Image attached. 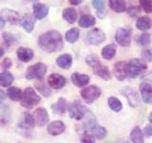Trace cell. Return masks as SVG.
<instances>
[{
  "mask_svg": "<svg viewBox=\"0 0 152 143\" xmlns=\"http://www.w3.org/2000/svg\"><path fill=\"white\" fill-rule=\"evenodd\" d=\"M38 46L43 52H59L64 48V41L61 33L55 30H50L39 36Z\"/></svg>",
  "mask_w": 152,
  "mask_h": 143,
  "instance_id": "6da1fadb",
  "label": "cell"
},
{
  "mask_svg": "<svg viewBox=\"0 0 152 143\" xmlns=\"http://www.w3.org/2000/svg\"><path fill=\"white\" fill-rule=\"evenodd\" d=\"M86 62L88 66H90L93 70L94 74H96L99 77L103 78L104 80H109L111 78V73L109 72V69L107 66L101 63L97 55L91 54L86 57Z\"/></svg>",
  "mask_w": 152,
  "mask_h": 143,
  "instance_id": "7a4b0ae2",
  "label": "cell"
},
{
  "mask_svg": "<svg viewBox=\"0 0 152 143\" xmlns=\"http://www.w3.org/2000/svg\"><path fill=\"white\" fill-rule=\"evenodd\" d=\"M41 101L40 95L35 92V90L31 87H27L23 92V97L21 99L20 105L26 109H31L34 105Z\"/></svg>",
  "mask_w": 152,
  "mask_h": 143,
  "instance_id": "3957f363",
  "label": "cell"
},
{
  "mask_svg": "<svg viewBox=\"0 0 152 143\" xmlns=\"http://www.w3.org/2000/svg\"><path fill=\"white\" fill-rule=\"evenodd\" d=\"M146 70V65L140 59H131L128 62H126V71L127 77L134 78L139 76L141 74H142Z\"/></svg>",
  "mask_w": 152,
  "mask_h": 143,
  "instance_id": "277c9868",
  "label": "cell"
},
{
  "mask_svg": "<svg viewBox=\"0 0 152 143\" xmlns=\"http://www.w3.org/2000/svg\"><path fill=\"white\" fill-rule=\"evenodd\" d=\"M48 71V67L46 64L42 62L33 64L30 67H28L26 71V79L32 80V79H42L44 77Z\"/></svg>",
  "mask_w": 152,
  "mask_h": 143,
  "instance_id": "5b68a950",
  "label": "cell"
},
{
  "mask_svg": "<svg viewBox=\"0 0 152 143\" xmlns=\"http://www.w3.org/2000/svg\"><path fill=\"white\" fill-rule=\"evenodd\" d=\"M81 97L84 99V101L88 104L93 103L97 98H99L102 94V90L96 85H91L88 87L84 88L81 91Z\"/></svg>",
  "mask_w": 152,
  "mask_h": 143,
  "instance_id": "8992f818",
  "label": "cell"
},
{
  "mask_svg": "<svg viewBox=\"0 0 152 143\" xmlns=\"http://www.w3.org/2000/svg\"><path fill=\"white\" fill-rule=\"evenodd\" d=\"M69 117L76 120H81L82 118L86 117L88 113V110L81 103L79 100H75L69 106Z\"/></svg>",
  "mask_w": 152,
  "mask_h": 143,
  "instance_id": "52a82bcc",
  "label": "cell"
},
{
  "mask_svg": "<svg viewBox=\"0 0 152 143\" xmlns=\"http://www.w3.org/2000/svg\"><path fill=\"white\" fill-rule=\"evenodd\" d=\"M131 29L126 27L118 28L115 33V40L122 47H128L131 43Z\"/></svg>",
  "mask_w": 152,
  "mask_h": 143,
  "instance_id": "ba28073f",
  "label": "cell"
},
{
  "mask_svg": "<svg viewBox=\"0 0 152 143\" xmlns=\"http://www.w3.org/2000/svg\"><path fill=\"white\" fill-rule=\"evenodd\" d=\"M121 93L126 98L128 105H130L132 108H136L140 105V97L134 89L126 87L121 91Z\"/></svg>",
  "mask_w": 152,
  "mask_h": 143,
  "instance_id": "9c48e42d",
  "label": "cell"
},
{
  "mask_svg": "<svg viewBox=\"0 0 152 143\" xmlns=\"http://www.w3.org/2000/svg\"><path fill=\"white\" fill-rule=\"evenodd\" d=\"M106 39V35L101 29L94 28L88 32L87 41L91 45H99Z\"/></svg>",
  "mask_w": 152,
  "mask_h": 143,
  "instance_id": "30bf717a",
  "label": "cell"
},
{
  "mask_svg": "<svg viewBox=\"0 0 152 143\" xmlns=\"http://www.w3.org/2000/svg\"><path fill=\"white\" fill-rule=\"evenodd\" d=\"M48 83H49L50 88L59 90V89H62L66 85V80L62 74L53 73L48 76Z\"/></svg>",
  "mask_w": 152,
  "mask_h": 143,
  "instance_id": "8fae6325",
  "label": "cell"
},
{
  "mask_svg": "<svg viewBox=\"0 0 152 143\" xmlns=\"http://www.w3.org/2000/svg\"><path fill=\"white\" fill-rule=\"evenodd\" d=\"M33 117H34L35 122L39 127H43L44 125H46V123H48L50 120L49 113L43 107H40L35 110L34 113H33Z\"/></svg>",
  "mask_w": 152,
  "mask_h": 143,
  "instance_id": "7c38bea8",
  "label": "cell"
},
{
  "mask_svg": "<svg viewBox=\"0 0 152 143\" xmlns=\"http://www.w3.org/2000/svg\"><path fill=\"white\" fill-rule=\"evenodd\" d=\"M139 88L142 101L147 104L152 103V85L146 81H144L140 84Z\"/></svg>",
  "mask_w": 152,
  "mask_h": 143,
  "instance_id": "4fadbf2b",
  "label": "cell"
},
{
  "mask_svg": "<svg viewBox=\"0 0 152 143\" xmlns=\"http://www.w3.org/2000/svg\"><path fill=\"white\" fill-rule=\"evenodd\" d=\"M0 17L4 18L6 21H9L11 24H17L21 20L19 13L11 9H2L0 12Z\"/></svg>",
  "mask_w": 152,
  "mask_h": 143,
  "instance_id": "5bb4252c",
  "label": "cell"
},
{
  "mask_svg": "<svg viewBox=\"0 0 152 143\" xmlns=\"http://www.w3.org/2000/svg\"><path fill=\"white\" fill-rule=\"evenodd\" d=\"M32 10L33 16L35 17V19H38V20H42L43 18H45L48 15V13H49V7L46 4L40 2H35L33 4Z\"/></svg>",
  "mask_w": 152,
  "mask_h": 143,
  "instance_id": "9a60e30c",
  "label": "cell"
},
{
  "mask_svg": "<svg viewBox=\"0 0 152 143\" xmlns=\"http://www.w3.org/2000/svg\"><path fill=\"white\" fill-rule=\"evenodd\" d=\"M66 130V125L63 121L61 120H55L52 121L51 123L49 124V126L47 128L48 133H50V136H59L61 133H63Z\"/></svg>",
  "mask_w": 152,
  "mask_h": 143,
  "instance_id": "2e32d148",
  "label": "cell"
},
{
  "mask_svg": "<svg viewBox=\"0 0 152 143\" xmlns=\"http://www.w3.org/2000/svg\"><path fill=\"white\" fill-rule=\"evenodd\" d=\"M126 66V62L118 61V62H116L115 65H114V67H113L114 76H115L119 81H123L127 77Z\"/></svg>",
  "mask_w": 152,
  "mask_h": 143,
  "instance_id": "e0dca14e",
  "label": "cell"
},
{
  "mask_svg": "<svg viewBox=\"0 0 152 143\" xmlns=\"http://www.w3.org/2000/svg\"><path fill=\"white\" fill-rule=\"evenodd\" d=\"M16 55H17V58L22 61V62H30L33 56H34V52L30 48H27V47H20L18 48L17 51H16Z\"/></svg>",
  "mask_w": 152,
  "mask_h": 143,
  "instance_id": "ac0fdd59",
  "label": "cell"
},
{
  "mask_svg": "<svg viewBox=\"0 0 152 143\" xmlns=\"http://www.w3.org/2000/svg\"><path fill=\"white\" fill-rule=\"evenodd\" d=\"M35 17L31 15V14H25L23 15V17L20 20V25L23 27V29L25 30L27 32H31L34 29L35 25Z\"/></svg>",
  "mask_w": 152,
  "mask_h": 143,
  "instance_id": "d6986e66",
  "label": "cell"
},
{
  "mask_svg": "<svg viewBox=\"0 0 152 143\" xmlns=\"http://www.w3.org/2000/svg\"><path fill=\"white\" fill-rule=\"evenodd\" d=\"M51 110L52 113L55 114H64L68 110V102H66V98L60 97L57 100V102L51 105Z\"/></svg>",
  "mask_w": 152,
  "mask_h": 143,
  "instance_id": "ffe728a7",
  "label": "cell"
},
{
  "mask_svg": "<svg viewBox=\"0 0 152 143\" xmlns=\"http://www.w3.org/2000/svg\"><path fill=\"white\" fill-rule=\"evenodd\" d=\"M71 82L77 87H85L89 82V76L85 74L74 73L71 74Z\"/></svg>",
  "mask_w": 152,
  "mask_h": 143,
  "instance_id": "44dd1931",
  "label": "cell"
},
{
  "mask_svg": "<svg viewBox=\"0 0 152 143\" xmlns=\"http://www.w3.org/2000/svg\"><path fill=\"white\" fill-rule=\"evenodd\" d=\"M56 64L58 65L59 68L61 69H69L71 64H72V56L69 54H64L61 55L60 56L57 57Z\"/></svg>",
  "mask_w": 152,
  "mask_h": 143,
  "instance_id": "7402d4cb",
  "label": "cell"
},
{
  "mask_svg": "<svg viewBox=\"0 0 152 143\" xmlns=\"http://www.w3.org/2000/svg\"><path fill=\"white\" fill-rule=\"evenodd\" d=\"M151 26H152V22H151V19L148 16H141L138 18L136 21L137 29L142 32H145L147 30H149Z\"/></svg>",
  "mask_w": 152,
  "mask_h": 143,
  "instance_id": "603a6c76",
  "label": "cell"
},
{
  "mask_svg": "<svg viewBox=\"0 0 152 143\" xmlns=\"http://www.w3.org/2000/svg\"><path fill=\"white\" fill-rule=\"evenodd\" d=\"M116 45L115 44H109V45H107L104 46L103 49H102V52H101V55L102 57H104V59L107 60H111L114 56L116 55Z\"/></svg>",
  "mask_w": 152,
  "mask_h": 143,
  "instance_id": "cb8c5ba5",
  "label": "cell"
},
{
  "mask_svg": "<svg viewBox=\"0 0 152 143\" xmlns=\"http://www.w3.org/2000/svg\"><path fill=\"white\" fill-rule=\"evenodd\" d=\"M79 26L82 28H89L95 25L96 19L91 14H83L79 19Z\"/></svg>",
  "mask_w": 152,
  "mask_h": 143,
  "instance_id": "d4e9b609",
  "label": "cell"
},
{
  "mask_svg": "<svg viewBox=\"0 0 152 143\" xmlns=\"http://www.w3.org/2000/svg\"><path fill=\"white\" fill-rule=\"evenodd\" d=\"M62 15L66 22H69V24H73L77 19V12L74 8H66L64 9Z\"/></svg>",
  "mask_w": 152,
  "mask_h": 143,
  "instance_id": "484cf974",
  "label": "cell"
},
{
  "mask_svg": "<svg viewBox=\"0 0 152 143\" xmlns=\"http://www.w3.org/2000/svg\"><path fill=\"white\" fill-rule=\"evenodd\" d=\"M7 97L12 100V101H19L22 99L23 97V92L21 89H19L17 87H10L7 90Z\"/></svg>",
  "mask_w": 152,
  "mask_h": 143,
  "instance_id": "4316f807",
  "label": "cell"
},
{
  "mask_svg": "<svg viewBox=\"0 0 152 143\" xmlns=\"http://www.w3.org/2000/svg\"><path fill=\"white\" fill-rule=\"evenodd\" d=\"M130 139L132 143H144V133L139 126H135L130 133Z\"/></svg>",
  "mask_w": 152,
  "mask_h": 143,
  "instance_id": "83f0119b",
  "label": "cell"
},
{
  "mask_svg": "<svg viewBox=\"0 0 152 143\" xmlns=\"http://www.w3.org/2000/svg\"><path fill=\"white\" fill-rule=\"evenodd\" d=\"M109 7L115 13H123L126 10V3L122 0H109Z\"/></svg>",
  "mask_w": 152,
  "mask_h": 143,
  "instance_id": "f1b7e54d",
  "label": "cell"
},
{
  "mask_svg": "<svg viewBox=\"0 0 152 143\" xmlns=\"http://www.w3.org/2000/svg\"><path fill=\"white\" fill-rule=\"evenodd\" d=\"M91 3H92V6L97 11L98 17L103 19L107 14L106 4H104V1H102V0H93Z\"/></svg>",
  "mask_w": 152,
  "mask_h": 143,
  "instance_id": "f546056e",
  "label": "cell"
},
{
  "mask_svg": "<svg viewBox=\"0 0 152 143\" xmlns=\"http://www.w3.org/2000/svg\"><path fill=\"white\" fill-rule=\"evenodd\" d=\"M13 75L8 71H4L0 74V85L2 87H9L13 82Z\"/></svg>",
  "mask_w": 152,
  "mask_h": 143,
  "instance_id": "4dcf8cb0",
  "label": "cell"
},
{
  "mask_svg": "<svg viewBox=\"0 0 152 143\" xmlns=\"http://www.w3.org/2000/svg\"><path fill=\"white\" fill-rule=\"evenodd\" d=\"M79 36H80V32L77 28H71L66 32V40L69 43H71V44H73V43L77 41Z\"/></svg>",
  "mask_w": 152,
  "mask_h": 143,
  "instance_id": "1f68e13d",
  "label": "cell"
},
{
  "mask_svg": "<svg viewBox=\"0 0 152 143\" xmlns=\"http://www.w3.org/2000/svg\"><path fill=\"white\" fill-rule=\"evenodd\" d=\"M35 123L36 122H35V119L33 117V116H31V114L28 113H25V114H24V118H23V125H20V127L24 126V129L31 130V129L34 128Z\"/></svg>",
  "mask_w": 152,
  "mask_h": 143,
  "instance_id": "d6a6232c",
  "label": "cell"
},
{
  "mask_svg": "<svg viewBox=\"0 0 152 143\" xmlns=\"http://www.w3.org/2000/svg\"><path fill=\"white\" fill-rule=\"evenodd\" d=\"M107 104H108L109 108H110L112 111L116 112V113L122 111V109H123V104H122V102L117 97H108V99H107Z\"/></svg>",
  "mask_w": 152,
  "mask_h": 143,
  "instance_id": "836d02e7",
  "label": "cell"
},
{
  "mask_svg": "<svg viewBox=\"0 0 152 143\" xmlns=\"http://www.w3.org/2000/svg\"><path fill=\"white\" fill-rule=\"evenodd\" d=\"M2 36H3V40H4L5 44H6L7 47H11L12 45L17 43L18 38L14 35H12V33H11V32H4L2 33Z\"/></svg>",
  "mask_w": 152,
  "mask_h": 143,
  "instance_id": "e575fe53",
  "label": "cell"
},
{
  "mask_svg": "<svg viewBox=\"0 0 152 143\" xmlns=\"http://www.w3.org/2000/svg\"><path fill=\"white\" fill-rule=\"evenodd\" d=\"M150 41H151V37L150 35L148 32H144L142 35L136 38V42L138 45L142 46V47H145V46H148L150 44Z\"/></svg>",
  "mask_w": 152,
  "mask_h": 143,
  "instance_id": "d590c367",
  "label": "cell"
},
{
  "mask_svg": "<svg viewBox=\"0 0 152 143\" xmlns=\"http://www.w3.org/2000/svg\"><path fill=\"white\" fill-rule=\"evenodd\" d=\"M35 87L38 91V93H40L42 95H44L45 97H49L51 94L50 90L47 87V86L45 85V83H43V82H36Z\"/></svg>",
  "mask_w": 152,
  "mask_h": 143,
  "instance_id": "8d00e7d4",
  "label": "cell"
},
{
  "mask_svg": "<svg viewBox=\"0 0 152 143\" xmlns=\"http://www.w3.org/2000/svg\"><path fill=\"white\" fill-rule=\"evenodd\" d=\"M140 5L142 9L147 13H152V1L151 0H141Z\"/></svg>",
  "mask_w": 152,
  "mask_h": 143,
  "instance_id": "74e56055",
  "label": "cell"
},
{
  "mask_svg": "<svg viewBox=\"0 0 152 143\" xmlns=\"http://www.w3.org/2000/svg\"><path fill=\"white\" fill-rule=\"evenodd\" d=\"M81 143H95V138L90 133L85 132L81 136Z\"/></svg>",
  "mask_w": 152,
  "mask_h": 143,
  "instance_id": "f35d334b",
  "label": "cell"
},
{
  "mask_svg": "<svg viewBox=\"0 0 152 143\" xmlns=\"http://www.w3.org/2000/svg\"><path fill=\"white\" fill-rule=\"evenodd\" d=\"M142 59L145 62H152V49H145L142 52Z\"/></svg>",
  "mask_w": 152,
  "mask_h": 143,
  "instance_id": "ab89813d",
  "label": "cell"
},
{
  "mask_svg": "<svg viewBox=\"0 0 152 143\" xmlns=\"http://www.w3.org/2000/svg\"><path fill=\"white\" fill-rule=\"evenodd\" d=\"M127 13L131 17H135L138 13H140V8L138 6H130L127 9Z\"/></svg>",
  "mask_w": 152,
  "mask_h": 143,
  "instance_id": "60d3db41",
  "label": "cell"
},
{
  "mask_svg": "<svg viewBox=\"0 0 152 143\" xmlns=\"http://www.w3.org/2000/svg\"><path fill=\"white\" fill-rule=\"evenodd\" d=\"M12 59L9 58V57H5V58L1 61V67L2 69L4 70H8L12 67Z\"/></svg>",
  "mask_w": 152,
  "mask_h": 143,
  "instance_id": "b9f144b4",
  "label": "cell"
},
{
  "mask_svg": "<svg viewBox=\"0 0 152 143\" xmlns=\"http://www.w3.org/2000/svg\"><path fill=\"white\" fill-rule=\"evenodd\" d=\"M144 133L145 136H152V125H150V124L146 125L144 129Z\"/></svg>",
  "mask_w": 152,
  "mask_h": 143,
  "instance_id": "7bdbcfd3",
  "label": "cell"
},
{
  "mask_svg": "<svg viewBox=\"0 0 152 143\" xmlns=\"http://www.w3.org/2000/svg\"><path fill=\"white\" fill-rule=\"evenodd\" d=\"M142 79L144 80H146V82L148 81V83H152V71L150 72V73L148 74H146L145 76H142Z\"/></svg>",
  "mask_w": 152,
  "mask_h": 143,
  "instance_id": "ee69618b",
  "label": "cell"
},
{
  "mask_svg": "<svg viewBox=\"0 0 152 143\" xmlns=\"http://www.w3.org/2000/svg\"><path fill=\"white\" fill-rule=\"evenodd\" d=\"M69 3L71 5H79L82 3V1L81 0H69Z\"/></svg>",
  "mask_w": 152,
  "mask_h": 143,
  "instance_id": "f6af8a7d",
  "label": "cell"
},
{
  "mask_svg": "<svg viewBox=\"0 0 152 143\" xmlns=\"http://www.w3.org/2000/svg\"><path fill=\"white\" fill-rule=\"evenodd\" d=\"M5 23H6V20H5L4 18L0 17V28L3 29V28H4V26H5Z\"/></svg>",
  "mask_w": 152,
  "mask_h": 143,
  "instance_id": "bcb514c9",
  "label": "cell"
},
{
  "mask_svg": "<svg viewBox=\"0 0 152 143\" xmlns=\"http://www.w3.org/2000/svg\"><path fill=\"white\" fill-rule=\"evenodd\" d=\"M148 120H149L150 123H152V112L149 114V116H148Z\"/></svg>",
  "mask_w": 152,
  "mask_h": 143,
  "instance_id": "7dc6e473",
  "label": "cell"
},
{
  "mask_svg": "<svg viewBox=\"0 0 152 143\" xmlns=\"http://www.w3.org/2000/svg\"><path fill=\"white\" fill-rule=\"evenodd\" d=\"M3 55H4V49L2 48L1 49V57H3Z\"/></svg>",
  "mask_w": 152,
  "mask_h": 143,
  "instance_id": "c3c4849f",
  "label": "cell"
},
{
  "mask_svg": "<svg viewBox=\"0 0 152 143\" xmlns=\"http://www.w3.org/2000/svg\"><path fill=\"white\" fill-rule=\"evenodd\" d=\"M115 143H120V142H115Z\"/></svg>",
  "mask_w": 152,
  "mask_h": 143,
  "instance_id": "681fc988",
  "label": "cell"
}]
</instances>
